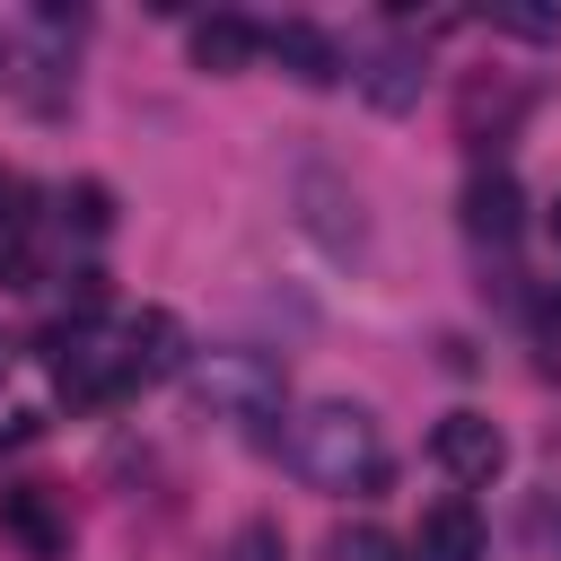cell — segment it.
Returning a JSON list of instances; mask_svg holds the SVG:
<instances>
[{
	"mask_svg": "<svg viewBox=\"0 0 561 561\" xmlns=\"http://www.w3.org/2000/svg\"><path fill=\"white\" fill-rule=\"evenodd\" d=\"M552 245H561V193H552Z\"/></svg>",
	"mask_w": 561,
	"mask_h": 561,
	"instance_id": "cell-19",
	"label": "cell"
},
{
	"mask_svg": "<svg viewBox=\"0 0 561 561\" xmlns=\"http://www.w3.org/2000/svg\"><path fill=\"white\" fill-rule=\"evenodd\" d=\"M61 219H70V228H88V237H105V228H114V193H105L96 175H79V184L61 193Z\"/></svg>",
	"mask_w": 561,
	"mask_h": 561,
	"instance_id": "cell-15",
	"label": "cell"
},
{
	"mask_svg": "<svg viewBox=\"0 0 561 561\" xmlns=\"http://www.w3.org/2000/svg\"><path fill=\"white\" fill-rule=\"evenodd\" d=\"M0 535L26 543L35 561H61L70 552V508L53 482H0Z\"/></svg>",
	"mask_w": 561,
	"mask_h": 561,
	"instance_id": "cell-6",
	"label": "cell"
},
{
	"mask_svg": "<svg viewBox=\"0 0 561 561\" xmlns=\"http://www.w3.org/2000/svg\"><path fill=\"white\" fill-rule=\"evenodd\" d=\"M0 377H9V342H0Z\"/></svg>",
	"mask_w": 561,
	"mask_h": 561,
	"instance_id": "cell-20",
	"label": "cell"
},
{
	"mask_svg": "<svg viewBox=\"0 0 561 561\" xmlns=\"http://www.w3.org/2000/svg\"><path fill=\"white\" fill-rule=\"evenodd\" d=\"M35 430H44V421H35V412H9V421H0V447H26V438H35Z\"/></svg>",
	"mask_w": 561,
	"mask_h": 561,
	"instance_id": "cell-18",
	"label": "cell"
},
{
	"mask_svg": "<svg viewBox=\"0 0 561 561\" xmlns=\"http://www.w3.org/2000/svg\"><path fill=\"white\" fill-rule=\"evenodd\" d=\"M114 342H123V394L167 386V377H184V368H193V333H184V316H175V307H140V316H123V324H114Z\"/></svg>",
	"mask_w": 561,
	"mask_h": 561,
	"instance_id": "cell-4",
	"label": "cell"
},
{
	"mask_svg": "<svg viewBox=\"0 0 561 561\" xmlns=\"http://www.w3.org/2000/svg\"><path fill=\"white\" fill-rule=\"evenodd\" d=\"M351 79H359V96H368L377 114H412L430 70H421V44H412V35H386V44H377V53H368Z\"/></svg>",
	"mask_w": 561,
	"mask_h": 561,
	"instance_id": "cell-7",
	"label": "cell"
},
{
	"mask_svg": "<svg viewBox=\"0 0 561 561\" xmlns=\"http://www.w3.org/2000/svg\"><path fill=\"white\" fill-rule=\"evenodd\" d=\"M228 561H289V543H280L272 517H245V526L228 535Z\"/></svg>",
	"mask_w": 561,
	"mask_h": 561,
	"instance_id": "cell-17",
	"label": "cell"
},
{
	"mask_svg": "<svg viewBox=\"0 0 561 561\" xmlns=\"http://www.w3.org/2000/svg\"><path fill=\"white\" fill-rule=\"evenodd\" d=\"M263 53L298 79V88H333L351 61H342V44L324 35V26H307V18H280V26H263Z\"/></svg>",
	"mask_w": 561,
	"mask_h": 561,
	"instance_id": "cell-8",
	"label": "cell"
},
{
	"mask_svg": "<svg viewBox=\"0 0 561 561\" xmlns=\"http://www.w3.org/2000/svg\"><path fill=\"white\" fill-rule=\"evenodd\" d=\"M44 377H53L70 403H114V394H123V342L96 324V307L44 324Z\"/></svg>",
	"mask_w": 561,
	"mask_h": 561,
	"instance_id": "cell-3",
	"label": "cell"
},
{
	"mask_svg": "<svg viewBox=\"0 0 561 561\" xmlns=\"http://www.w3.org/2000/svg\"><path fill=\"white\" fill-rule=\"evenodd\" d=\"M517 210H526L517 175H508V167H473V184H465V237L508 245V237H517Z\"/></svg>",
	"mask_w": 561,
	"mask_h": 561,
	"instance_id": "cell-11",
	"label": "cell"
},
{
	"mask_svg": "<svg viewBox=\"0 0 561 561\" xmlns=\"http://www.w3.org/2000/svg\"><path fill=\"white\" fill-rule=\"evenodd\" d=\"M517 114H526L517 88H500V96H491V88H465V140H473V149H500Z\"/></svg>",
	"mask_w": 561,
	"mask_h": 561,
	"instance_id": "cell-13",
	"label": "cell"
},
{
	"mask_svg": "<svg viewBox=\"0 0 561 561\" xmlns=\"http://www.w3.org/2000/svg\"><path fill=\"white\" fill-rule=\"evenodd\" d=\"M280 456H289V473L298 482H316V491H377L386 482V438H377V421L359 412V403H307L298 421H289V438H280Z\"/></svg>",
	"mask_w": 561,
	"mask_h": 561,
	"instance_id": "cell-1",
	"label": "cell"
},
{
	"mask_svg": "<svg viewBox=\"0 0 561 561\" xmlns=\"http://www.w3.org/2000/svg\"><path fill=\"white\" fill-rule=\"evenodd\" d=\"M324 561H412V543L386 535V526H333L324 535Z\"/></svg>",
	"mask_w": 561,
	"mask_h": 561,
	"instance_id": "cell-14",
	"label": "cell"
},
{
	"mask_svg": "<svg viewBox=\"0 0 561 561\" xmlns=\"http://www.w3.org/2000/svg\"><path fill=\"white\" fill-rule=\"evenodd\" d=\"M184 377H193V403H202L210 421H228V430H263V421L280 412V394H289V377H280L272 351H210V359H193Z\"/></svg>",
	"mask_w": 561,
	"mask_h": 561,
	"instance_id": "cell-2",
	"label": "cell"
},
{
	"mask_svg": "<svg viewBox=\"0 0 561 561\" xmlns=\"http://www.w3.org/2000/svg\"><path fill=\"white\" fill-rule=\"evenodd\" d=\"M0 280L9 289L35 280V184L26 175H0Z\"/></svg>",
	"mask_w": 561,
	"mask_h": 561,
	"instance_id": "cell-12",
	"label": "cell"
},
{
	"mask_svg": "<svg viewBox=\"0 0 561 561\" xmlns=\"http://www.w3.org/2000/svg\"><path fill=\"white\" fill-rule=\"evenodd\" d=\"M430 465H438L447 482H500L508 438H500V421H491V412H447V421L430 430Z\"/></svg>",
	"mask_w": 561,
	"mask_h": 561,
	"instance_id": "cell-5",
	"label": "cell"
},
{
	"mask_svg": "<svg viewBox=\"0 0 561 561\" xmlns=\"http://www.w3.org/2000/svg\"><path fill=\"white\" fill-rule=\"evenodd\" d=\"M254 53H263V26H254V18H237V9L193 18V70L237 79V70H254Z\"/></svg>",
	"mask_w": 561,
	"mask_h": 561,
	"instance_id": "cell-10",
	"label": "cell"
},
{
	"mask_svg": "<svg viewBox=\"0 0 561 561\" xmlns=\"http://www.w3.org/2000/svg\"><path fill=\"white\" fill-rule=\"evenodd\" d=\"M491 26H500V35H526V44H552V35H561V9H526V0H500V9H491Z\"/></svg>",
	"mask_w": 561,
	"mask_h": 561,
	"instance_id": "cell-16",
	"label": "cell"
},
{
	"mask_svg": "<svg viewBox=\"0 0 561 561\" xmlns=\"http://www.w3.org/2000/svg\"><path fill=\"white\" fill-rule=\"evenodd\" d=\"M412 552H421V561H482V508H473L465 491H438V500L421 508Z\"/></svg>",
	"mask_w": 561,
	"mask_h": 561,
	"instance_id": "cell-9",
	"label": "cell"
}]
</instances>
